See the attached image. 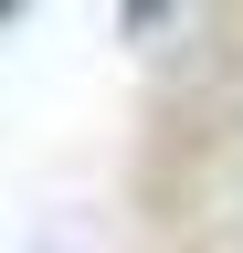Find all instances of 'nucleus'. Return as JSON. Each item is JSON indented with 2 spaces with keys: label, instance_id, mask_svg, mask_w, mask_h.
<instances>
[{
  "label": "nucleus",
  "instance_id": "f257e3e1",
  "mask_svg": "<svg viewBox=\"0 0 243 253\" xmlns=\"http://www.w3.org/2000/svg\"><path fill=\"white\" fill-rule=\"evenodd\" d=\"M169 11H180V0H116V32H127V42H148Z\"/></svg>",
  "mask_w": 243,
  "mask_h": 253
},
{
  "label": "nucleus",
  "instance_id": "f03ea898",
  "mask_svg": "<svg viewBox=\"0 0 243 253\" xmlns=\"http://www.w3.org/2000/svg\"><path fill=\"white\" fill-rule=\"evenodd\" d=\"M11 11H21V0H0V21H11Z\"/></svg>",
  "mask_w": 243,
  "mask_h": 253
}]
</instances>
